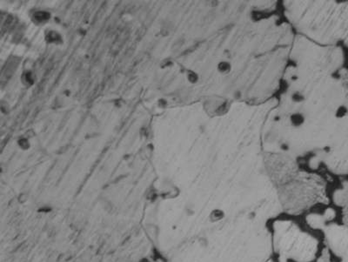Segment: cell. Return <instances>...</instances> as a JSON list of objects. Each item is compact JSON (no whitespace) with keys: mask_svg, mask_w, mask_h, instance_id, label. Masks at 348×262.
Segmentation results:
<instances>
[{"mask_svg":"<svg viewBox=\"0 0 348 262\" xmlns=\"http://www.w3.org/2000/svg\"><path fill=\"white\" fill-rule=\"evenodd\" d=\"M290 125L294 128H299L304 125L305 122V116L302 112H293L290 115L289 118Z\"/></svg>","mask_w":348,"mask_h":262,"instance_id":"cell-1","label":"cell"},{"mask_svg":"<svg viewBox=\"0 0 348 262\" xmlns=\"http://www.w3.org/2000/svg\"><path fill=\"white\" fill-rule=\"evenodd\" d=\"M217 71L221 75H227L232 71V64L229 61L221 60L217 65Z\"/></svg>","mask_w":348,"mask_h":262,"instance_id":"cell-2","label":"cell"},{"mask_svg":"<svg viewBox=\"0 0 348 262\" xmlns=\"http://www.w3.org/2000/svg\"><path fill=\"white\" fill-rule=\"evenodd\" d=\"M291 99H292L293 102H295V103H301V102H303V101L305 100V95H304L302 93H300V92H298V91H296V92H294V93H292V95H291Z\"/></svg>","mask_w":348,"mask_h":262,"instance_id":"cell-3","label":"cell"},{"mask_svg":"<svg viewBox=\"0 0 348 262\" xmlns=\"http://www.w3.org/2000/svg\"><path fill=\"white\" fill-rule=\"evenodd\" d=\"M49 18H50V14H48L47 12H45V11H38V12H36L34 14V19L37 21H39V22L46 20Z\"/></svg>","mask_w":348,"mask_h":262,"instance_id":"cell-4","label":"cell"},{"mask_svg":"<svg viewBox=\"0 0 348 262\" xmlns=\"http://www.w3.org/2000/svg\"><path fill=\"white\" fill-rule=\"evenodd\" d=\"M347 114V108L346 106H344V105L339 106V107L337 109L336 112H335V116H336L337 118H343V117H345Z\"/></svg>","mask_w":348,"mask_h":262,"instance_id":"cell-5","label":"cell"},{"mask_svg":"<svg viewBox=\"0 0 348 262\" xmlns=\"http://www.w3.org/2000/svg\"><path fill=\"white\" fill-rule=\"evenodd\" d=\"M51 211H52V208H51V206H48V205H44V206H39V208L37 210V212H38V213H39V214H47L50 213Z\"/></svg>","mask_w":348,"mask_h":262,"instance_id":"cell-6","label":"cell"},{"mask_svg":"<svg viewBox=\"0 0 348 262\" xmlns=\"http://www.w3.org/2000/svg\"><path fill=\"white\" fill-rule=\"evenodd\" d=\"M187 78H188V80H189L191 83H196V82H198V80H199V76H198V74H197L196 72H192V71H190V72H188Z\"/></svg>","mask_w":348,"mask_h":262,"instance_id":"cell-7","label":"cell"},{"mask_svg":"<svg viewBox=\"0 0 348 262\" xmlns=\"http://www.w3.org/2000/svg\"><path fill=\"white\" fill-rule=\"evenodd\" d=\"M134 262H152V260L151 258H149V257L143 256V257H140L139 259H138L137 261H135Z\"/></svg>","mask_w":348,"mask_h":262,"instance_id":"cell-8","label":"cell"},{"mask_svg":"<svg viewBox=\"0 0 348 262\" xmlns=\"http://www.w3.org/2000/svg\"><path fill=\"white\" fill-rule=\"evenodd\" d=\"M58 38H59V36L56 32H50V35H49L50 41H56V40H58Z\"/></svg>","mask_w":348,"mask_h":262,"instance_id":"cell-9","label":"cell"},{"mask_svg":"<svg viewBox=\"0 0 348 262\" xmlns=\"http://www.w3.org/2000/svg\"><path fill=\"white\" fill-rule=\"evenodd\" d=\"M208 3L211 4L210 6H212V7H216V6H218L219 4V1H210V2H208Z\"/></svg>","mask_w":348,"mask_h":262,"instance_id":"cell-10","label":"cell"}]
</instances>
